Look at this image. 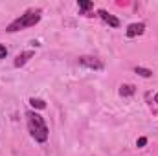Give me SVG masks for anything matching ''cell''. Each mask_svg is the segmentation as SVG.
Returning <instances> with one entry per match:
<instances>
[{
	"label": "cell",
	"instance_id": "6da1fadb",
	"mask_svg": "<svg viewBox=\"0 0 158 156\" xmlns=\"http://www.w3.org/2000/svg\"><path fill=\"white\" fill-rule=\"evenodd\" d=\"M40 18H42V11L39 7H33V9H28L24 15H20L19 18H15L7 28L6 31L7 33H15V31H20V30H26V28H31L35 24H39Z\"/></svg>",
	"mask_w": 158,
	"mask_h": 156
},
{
	"label": "cell",
	"instance_id": "7a4b0ae2",
	"mask_svg": "<svg viewBox=\"0 0 158 156\" xmlns=\"http://www.w3.org/2000/svg\"><path fill=\"white\" fill-rule=\"evenodd\" d=\"M26 117H28V129H30V134L33 136V140L39 142V143H44L48 140V134L50 132H48V127H46L42 116H39L33 110H30L26 114Z\"/></svg>",
	"mask_w": 158,
	"mask_h": 156
},
{
	"label": "cell",
	"instance_id": "3957f363",
	"mask_svg": "<svg viewBox=\"0 0 158 156\" xmlns=\"http://www.w3.org/2000/svg\"><path fill=\"white\" fill-rule=\"evenodd\" d=\"M79 64L81 66H86V68H92V70H103V63L98 57H90V55L79 57Z\"/></svg>",
	"mask_w": 158,
	"mask_h": 156
},
{
	"label": "cell",
	"instance_id": "277c9868",
	"mask_svg": "<svg viewBox=\"0 0 158 156\" xmlns=\"http://www.w3.org/2000/svg\"><path fill=\"white\" fill-rule=\"evenodd\" d=\"M98 15H99V17H101V20H105L109 26H112V28H119V20L114 17V15H110L107 9H99V11H98Z\"/></svg>",
	"mask_w": 158,
	"mask_h": 156
},
{
	"label": "cell",
	"instance_id": "5b68a950",
	"mask_svg": "<svg viewBox=\"0 0 158 156\" xmlns=\"http://www.w3.org/2000/svg\"><path fill=\"white\" fill-rule=\"evenodd\" d=\"M145 31V24L143 22H134V24H129L127 28V37H136V35H142Z\"/></svg>",
	"mask_w": 158,
	"mask_h": 156
},
{
	"label": "cell",
	"instance_id": "8992f818",
	"mask_svg": "<svg viewBox=\"0 0 158 156\" xmlns=\"http://www.w3.org/2000/svg\"><path fill=\"white\" fill-rule=\"evenodd\" d=\"M31 57H33V51H24V53L17 55V59H15V66H17V68H19V66H24Z\"/></svg>",
	"mask_w": 158,
	"mask_h": 156
},
{
	"label": "cell",
	"instance_id": "52a82bcc",
	"mask_svg": "<svg viewBox=\"0 0 158 156\" xmlns=\"http://www.w3.org/2000/svg\"><path fill=\"white\" fill-rule=\"evenodd\" d=\"M30 105H31L33 109H39V110L46 109V103H44L42 99H39V97H31V99H30Z\"/></svg>",
	"mask_w": 158,
	"mask_h": 156
},
{
	"label": "cell",
	"instance_id": "ba28073f",
	"mask_svg": "<svg viewBox=\"0 0 158 156\" xmlns=\"http://www.w3.org/2000/svg\"><path fill=\"white\" fill-rule=\"evenodd\" d=\"M119 94H121V96H132V94H134V86H132V84H121Z\"/></svg>",
	"mask_w": 158,
	"mask_h": 156
},
{
	"label": "cell",
	"instance_id": "9c48e42d",
	"mask_svg": "<svg viewBox=\"0 0 158 156\" xmlns=\"http://www.w3.org/2000/svg\"><path fill=\"white\" fill-rule=\"evenodd\" d=\"M134 72H136V74H140L142 77H151V76H153V72H151V70H147V68H140V66H136V68H134Z\"/></svg>",
	"mask_w": 158,
	"mask_h": 156
},
{
	"label": "cell",
	"instance_id": "30bf717a",
	"mask_svg": "<svg viewBox=\"0 0 158 156\" xmlns=\"http://www.w3.org/2000/svg\"><path fill=\"white\" fill-rule=\"evenodd\" d=\"M77 6H79V9H81V11H86V9H90L94 4H92V2H86V0H79Z\"/></svg>",
	"mask_w": 158,
	"mask_h": 156
},
{
	"label": "cell",
	"instance_id": "8fae6325",
	"mask_svg": "<svg viewBox=\"0 0 158 156\" xmlns=\"http://www.w3.org/2000/svg\"><path fill=\"white\" fill-rule=\"evenodd\" d=\"M7 55V50H6V46L4 44H0V59H4Z\"/></svg>",
	"mask_w": 158,
	"mask_h": 156
},
{
	"label": "cell",
	"instance_id": "7c38bea8",
	"mask_svg": "<svg viewBox=\"0 0 158 156\" xmlns=\"http://www.w3.org/2000/svg\"><path fill=\"white\" fill-rule=\"evenodd\" d=\"M145 143H147V138H140V140L136 142V145H138V147H143Z\"/></svg>",
	"mask_w": 158,
	"mask_h": 156
}]
</instances>
